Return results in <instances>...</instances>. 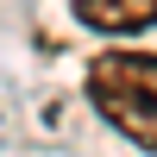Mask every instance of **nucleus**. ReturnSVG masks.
Masks as SVG:
<instances>
[{
	"instance_id": "f03ea898",
	"label": "nucleus",
	"mask_w": 157,
	"mask_h": 157,
	"mask_svg": "<svg viewBox=\"0 0 157 157\" xmlns=\"http://www.w3.org/2000/svg\"><path fill=\"white\" fill-rule=\"evenodd\" d=\"M69 13L101 38H126V32L157 25V0H69Z\"/></svg>"
},
{
	"instance_id": "f257e3e1",
	"label": "nucleus",
	"mask_w": 157,
	"mask_h": 157,
	"mask_svg": "<svg viewBox=\"0 0 157 157\" xmlns=\"http://www.w3.org/2000/svg\"><path fill=\"white\" fill-rule=\"evenodd\" d=\"M94 113L157 157V50H101L88 63Z\"/></svg>"
}]
</instances>
